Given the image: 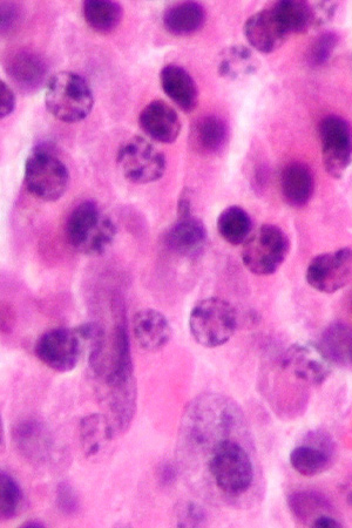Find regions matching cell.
I'll use <instances>...</instances> for the list:
<instances>
[{
    "mask_svg": "<svg viewBox=\"0 0 352 528\" xmlns=\"http://www.w3.org/2000/svg\"><path fill=\"white\" fill-rule=\"evenodd\" d=\"M289 35L307 32L315 25L313 6L294 0H282L272 5Z\"/></svg>",
    "mask_w": 352,
    "mask_h": 528,
    "instance_id": "cell-30",
    "label": "cell"
},
{
    "mask_svg": "<svg viewBox=\"0 0 352 528\" xmlns=\"http://www.w3.org/2000/svg\"><path fill=\"white\" fill-rule=\"evenodd\" d=\"M208 469L218 489L228 496H240L253 484L252 459L236 440L225 439L213 446Z\"/></svg>",
    "mask_w": 352,
    "mask_h": 528,
    "instance_id": "cell-5",
    "label": "cell"
},
{
    "mask_svg": "<svg viewBox=\"0 0 352 528\" xmlns=\"http://www.w3.org/2000/svg\"><path fill=\"white\" fill-rule=\"evenodd\" d=\"M117 164L127 181L148 185L164 176L167 161L157 147L142 137H133L119 147Z\"/></svg>",
    "mask_w": 352,
    "mask_h": 528,
    "instance_id": "cell-9",
    "label": "cell"
},
{
    "mask_svg": "<svg viewBox=\"0 0 352 528\" xmlns=\"http://www.w3.org/2000/svg\"><path fill=\"white\" fill-rule=\"evenodd\" d=\"M133 331L140 347L151 352L164 349L172 338L171 324L155 309H142L135 314Z\"/></svg>",
    "mask_w": 352,
    "mask_h": 528,
    "instance_id": "cell-19",
    "label": "cell"
},
{
    "mask_svg": "<svg viewBox=\"0 0 352 528\" xmlns=\"http://www.w3.org/2000/svg\"><path fill=\"white\" fill-rule=\"evenodd\" d=\"M218 230L221 238L230 245H243L252 233V219L245 209L230 206L219 215Z\"/></svg>",
    "mask_w": 352,
    "mask_h": 528,
    "instance_id": "cell-28",
    "label": "cell"
},
{
    "mask_svg": "<svg viewBox=\"0 0 352 528\" xmlns=\"http://www.w3.org/2000/svg\"><path fill=\"white\" fill-rule=\"evenodd\" d=\"M139 124L148 137L161 144H173L181 132L179 115L162 100H154L142 110Z\"/></svg>",
    "mask_w": 352,
    "mask_h": 528,
    "instance_id": "cell-16",
    "label": "cell"
},
{
    "mask_svg": "<svg viewBox=\"0 0 352 528\" xmlns=\"http://www.w3.org/2000/svg\"><path fill=\"white\" fill-rule=\"evenodd\" d=\"M245 36L255 50L272 53L286 42L289 33L284 29L273 6H269L247 19Z\"/></svg>",
    "mask_w": 352,
    "mask_h": 528,
    "instance_id": "cell-15",
    "label": "cell"
},
{
    "mask_svg": "<svg viewBox=\"0 0 352 528\" xmlns=\"http://www.w3.org/2000/svg\"><path fill=\"white\" fill-rule=\"evenodd\" d=\"M334 443L326 433L313 432L306 443L296 446L290 453V464L304 477H315L333 464Z\"/></svg>",
    "mask_w": 352,
    "mask_h": 528,
    "instance_id": "cell-13",
    "label": "cell"
},
{
    "mask_svg": "<svg viewBox=\"0 0 352 528\" xmlns=\"http://www.w3.org/2000/svg\"><path fill=\"white\" fill-rule=\"evenodd\" d=\"M90 365L94 377L103 384L104 398L113 435L125 432L134 417L137 406V387L131 356L130 338L124 323L115 326L111 350H106Z\"/></svg>",
    "mask_w": 352,
    "mask_h": 528,
    "instance_id": "cell-1",
    "label": "cell"
},
{
    "mask_svg": "<svg viewBox=\"0 0 352 528\" xmlns=\"http://www.w3.org/2000/svg\"><path fill=\"white\" fill-rule=\"evenodd\" d=\"M57 506L66 516H73L78 511V497L67 483H60L57 487Z\"/></svg>",
    "mask_w": 352,
    "mask_h": 528,
    "instance_id": "cell-35",
    "label": "cell"
},
{
    "mask_svg": "<svg viewBox=\"0 0 352 528\" xmlns=\"http://www.w3.org/2000/svg\"><path fill=\"white\" fill-rule=\"evenodd\" d=\"M84 350L77 328L49 330L39 338L35 349L40 362L62 374L76 369Z\"/></svg>",
    "mask_w": 352,
    "mask_h": 528,
    "instance_id": "cell-10",
    "label": "cell"
},
{
    "mask_svg": "<svg viewBox=\"0 0 352 528\" xmlns=\"http://www.w3.org/2000/svg\"><path fill=\"white\" fill-rule=\"evenodd\" d=\"M24 182L27 191L35 198L58 201L69 187V169L49 148L38 147L25 162Z\"/></svg>",
    "mask_w": 352,
    "mask_h": 528,
    "instance_id": "cell-7",
    "label": "cell"
},
{
    "mask_svg": "<svg viewBox=\"0 0 352 528\" xmlns=\"http://www.w3.org/2000/svg\"><path fill=\"white\" fill-rule=\"evenodd\" d=\"M13 438L20 452L33 462H43L50 452L51 440L44 425L33 419H27L17 425Z\"/></svg>",
    "mask_w": 352,
    "mask_h": 528,
    "instance_id": "cell-25",
    "label": "cell"
},
{
    "mask_svg": "<svg viewBox=\"0 0 352 528\" xmlns=\"http://www.w3.org/2000/svg\"><path fill=\"white\" fill-rule=\"evenodd\" d=\"M351 277L352 250L349 248L318 255L307 269L309 286L326 294H334L347 286Z\"/></svg>",
    "mask_w": 352,
    "mask_h": 528,
    "instance_id": "cell-12",
    "label": "cell"
},
{
    "mask_svg": "<svg viewBox=\"0 0 352 528\" xmlns=\"http://www.w3.org/2000/svg\"><path fill=\"white\" fill-rule=\"evenodd\" d=\"M324 357L341 368H352V327L347 323L335 322L323 331L317 344Z\"/></svg>",
    "mask_w": 352,
    "mask_h": 528,
    "instance_id": "cell-23",
    "label": "cell"
},
{
    "mask_svg": "<svg viewBox=\"0 0 352 528\" xmlns=\"http://www.w3.org/2000/svg\"><path fill=\"white\" fill-rule=\"evenodd\" d=\"M207 524V514L203 507L196 503L182 504L178 511L179 527H201Z\"/></svg>",
    "mask_w": 352,
    "mask_h": 528,
    "instance_id": "cell-34",
    "label": "cell"
},
{
    "mask_svg": "<svg viewBox=\"0 0 352 528\" xmlns=\"http://www.w3.org/2000/svg\"><path fill=\"white\" fill-rule=\"evenodd\" d=\"M114 437L110 423L105 416L92 414L80 422V443L85 456L98 455L104 445Z\"/></svg>",
    "mask_w": 352,
    "mask_h": 528,
    "instance_id": "cell-29",
    "label": "cell"
},
{
    "mask_svg": "<svg viewBox=\"0 0 352 528\" xmlns=\"http://www.w3.org/2000/svg\"><path fill=\"white\" fill-rule=\"evenodd\" d=\"M192 193L187 188L181 192L178 202V218L192 216Z\"/></svg>",
    "mask_w": 352,
    "mask_h": 528,
    "instance_id": "cell-39",
    "label": "cell"
},
{
    "mask_svg": "<svg viewBox=\"0 0 352 528\" xmlns=\"http://www.w3.org/2000/svg\"><path fill=\"white\" fill-rule=\"evenodd\" d=\"M289 252V240L283 230L264 225L243 243L242 262L255 275L269 276L280 269Z\"/></svg>",
    "mask_w": 352,
    "mask_h": 528,
    "instance_id": "cell-8",
    "label": "cell"
},
{
    "mask_svg": "<svg viewBox=\"0 0 352 528\" xmlns=\"http://www.w3.org/2000/svg\"><path fill=\"white\" fill-rule=\"evenodd\" d=\"M336 4L333 3H318L313 6L315 25L326 23L328 19L333 17Z\"/></svg>",
    "mask_w": 352,
    "mask_h": 528,
    "instance_id": "cell-37",
    "label": "cell"
},
{
    "mask_svg": "<svg viewBox=\"0 0 352 528\" xmlns=\"http://www.w3.org/2000/svg\"><path fill=\"white\" fill-rule=\"evenodd\" d=\"M290 511L304 525L314 527L316 521L330 513L327 500L311 492H297L289 498Z\"/></svg>",
    "mask_w": 352,
    "mask_h": 528,
    "instance_id": "cell-31",
    "label": "cell"
},
{
    "mask_svg": "<svg viewBox=\"0 0 352 528\" xmlns=\"http://www.w3.org/2000/svg\"><path fill=\"white\" fill-rule=\"evenodd\" d=\"M45 105L54 118L73 124L91 114L93 92L87 81L74 72L54 74L46 84Z\"/></svg>",
    "mask_w": 352,
    "mask_h": 528,
    "instance_id": "cell-4",
    "label": "cell"
},
{
    "mask_svg": "<svg viewBox=\"0 0 352 528\" xmlns=\"http://www.w3.org/2000/svg\"><path fill=\"white\" fill-rule=\"evenodd\" d=\"M283 364L297 379L314 387L327 381L333 367L317 345H294L287 351Z\"/></svg>",
    "mask_w": 352,
    "mask_h": 528,
    "instance_id": "cell-14",
    "label": "cell"
},
{
    "mask_svg": "<svg viewBox=\"0 0 352 528\" xmlns=\"http://www.w3.org/2000/svg\"><path fill=\"white\" fill-rule=\"evenodd\" d=\"M323 166L333 178L340 179L352 161V131L344 119L329 115L320 125Z\"/></svg>",
    "mask_w": 352,
    "mask_h": 528,
    "instance_id": "cell-11",
    "label": "cell"
},
{
    "mask_svg": "<svg viewBox=\"0 0 352 528\" xmlns=\"http://www.w3.org/2000/svg\"><path fill=\"white\" fill-rule=\"evenodd\" d=\"M189 139L195 152L205 155L219 153L227 144V124L216 115H205L192 125Z\"/></svg>",
    "mask_w": 352,
    "mask_h": 528,
    "instance_id": "cell-21",
    "label": "cell"
},
{
    "mask_svg": "<svg viewBox=\"0 0 352 528\" xmlns=\"http://www.w3.org/2000/svg\"><path fill=\"white\" fill-rule=\"evenodd\" d=\"M238 313L220 297L202 300L192 309L189 329L196 343L205 348L226 344L238 329Z\"/></svg>",
    "mask_w": 352,
    "mask_h": 528,
    "instance_id": "cell-6",
    "label": "cell"
},
{
    "mask_svg": "<svg viewBox=\"0 0 352 528\" xmlns=\"http://www.w3.org/2000/svg\"><path fill=\"white\" fill-rule=\"evenodd\" d=\"M206 12L195 2L176 3L165 11L162 22L174 36H189L199 31L205 23Z\"/></svg>",
    "mask_w": 352,
    "mask_h": 528,
    "instance_id": "cell-24",
    "label": "cell"
},
{
    "mask_svg": "<svg viewBox=\"0 0 352 528\" xmlns=\"http://www.w3.org/2000/svg\"><path fill=\"white\" fill-rule=\"evenodd\" d=\"M230 404L229 399L219 395H201L189 404L187 414L182 428L184 437L192 443L195 448H206V446L230 439L222 433L233 429V415L235 409L221 421V415Z\"/></svg>",
    "mask_w": 352,
    "mask_h": 528,
    "instance_id": "cell-2",
    "label": "cell"
},
{
    "mask_svg": "<svg viewBox=\"0 0 352 528\" xmlns=\"http://www.w3.org/2000/svg\"><path fill=\"white\" fill-rule=\"evenodd\" d=\"M23 492L16 479L9 473L2 472L0 476V516L3 520H10L18 516L23 504Z\"/></svg>",
    "mask_w": 352,
    "mask_h": 528,
    "instance_id": "cell-32",
    "label": "cell"
},
{
    "mask_svg": "<svg viewBox=\"0 0 352 528\" xmlns=\"http://www.w3.org/2000/svg\"><path fill=\"white\" fill-rule=\"evenodd\" d=\"M84 17L88 26L99 33H111L123 20L121 5L105 0H88L83 5Z\"/></svg>",
    "mask_w": 352,
    "mask_h": 528,
    "instance_id": "cell-27",
    "label": "cell"
},
{
    "mask_svg": "<svg viewBox=\"0 0 352 528\" xmlns=\"http://www.w3.org/2000/svg\"><path fill=\"white\" fill-rule=\"evenodd\" d=\"M338 38L333 32L323 33L311 44L308 59L311 65L321 66L326 64L335 51Z\"/></svg>",
    "mask_w": 352,
    "mask_h": 528,
    "instance_id": "cell-33",
    "label": "cell"
},
{
    "mask_svg": "<svg viewBox=\"0 0 352 528\" xmlns=\"http://www.w3.org/2000/svg\"><path fill=\"white\" fill-rule=\"evenodd\" d=\"M16 107V96L12 88L5 84L4 81L0 83V117L2 119L8 117Z\"/></svg>",
    "mask_w": 352,
    "mask_h": 528,
    "instance_id": "cell-36",
    "label": "cell"
},
{
    "mask_svg": "<svg viewBox=\"0 0 352 528\" xmlns=\"http://www.w3.org/2000/svg\"><path fill=\"white\" fill-rule=\"evenodd\" d=\"M259 69V62L254 53L246 46H230L222 52L218 72L220 77L228 80H238L250 76Z\"/></svg>",
    "mask_w": 352,
    "mask_h": 528,
    "instance_id": "cell-26",
    "label": "cell"
},
{
    "mask_svg": "<svg viewBox=\"0 0 352 528\" xmlns=\"http://www.w3.org/2000/svg\"><path fill=\"white\" fill-rule=\"evenodd\" d=\"M23 527H44V524L39 521H29V523L23 524Z\"/></svg>",
    "mask_w": 352,
    "mask_h": 528,
    "instance_id": "cell-40",
    "label": "cell"
},
{
    "mask_svg": "<svg viewBox=\"0 0 352 528\" xmlns=\"http://www.w3.org/2000/svg\"><path fill=\"white\" fill-rule=\"evenodd\" d=\"M165 243L169 250L180 256H199L206 247L207 229L203 222L193 215L179 218L167 230Z\"/></svg>",
    "mask_w": 352,
    "mask_h": 528,
    "instance_id": "cell-17",
    "label": "cell"
},
{
    "mask_svg": "<svg viewBox=\"0 0 352 528\" xmlns=\"http://www.w3.org/2000/svg\"><path fill=\"white\" fill-rule=\"evenodd\" d=\"M47 65L38 54L20 51L9 59L6 72L20 90L32 92L44 84L47 76Z\"/></svg>",
    "mask_w": 352,
    "mask_h": 528,
    "instance_id": "cell-20",
    "label": "cell"
},
{
    "mask_svg": "<svg viewBox=\"0 0 352 528\" xmlns=\"http://www.w3.org/2000/svg\"><path fill=\"white\" fill-rule=\"evenodd\" d=\"M281 188L284 200L291 207H303L314 193V176L302 162H291L283 169Z\"/></svg>",
    "mask_w": 352,
    "mask_h": 528,
    "instance_id": "cell-22",
    "label": "cell"
},
{
    "mask_svg": "<svg viewBox=\"0 0 352 528\" xmlns=\"http://www.w3.org/2000/svg\"><path fill=\"white\" fill-rule=\"evenodd\" d=\"M117 235L113 221L94 201L81 202L66 222V236L70 245L85 255H101Z\"/></svg>",
    "mask_w": 352,
    "mask_h": 528,
    "instance_id": "cell-3",
    "label": "cell"
},
{
    "mask_svg": "<svg viewBox=\"0 0 352 528\" xmlns=\"http://www.w3.org/2000/svg\"><path fill=\"white\" fill-rule=\"evenodd\" d=\"M18 19V11L16 5L10 3L2 4V30L9 31L11 27L15 26Z\"/></svg>",
    "mask_w": 352,
    "mask_h": 528,
    "instance_id": "cell-38",
    "label": "cell"
},
{
    "mask_svg": "<svg viewBox=\"0 0 352 528\" xmlns=\"http://www.w3.org/2000/svg\"><path fill=\"white\" fill-rule=\"evenodd\" d=\"M162 90L184 112H193L199 105V90L184 67L169 64L160 72Z\"/></svg>",
    "mask_w": 352,
    "mask_h": 528,
    "instance_id": "cell-18",
    "label": "cell"
}]
</instances>
